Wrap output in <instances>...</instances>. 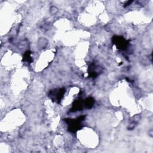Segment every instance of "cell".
Masks as SVG:
<instances>
[{
	"label": "cell",
	"instance_id": "3",
	"mask_svg": "<svg viewBox=\"0 0 153 153\" xmlns=\"http://www.w3.org/2000/svg\"><path fill=\"white\" fill-rule=\"evenodd\" d=\"M65 93V89L64 88H60L50 90L48 96L53 102H56L59 103L63 98Z\"/></svg>",
	"mask_w": 153,
	"mask_h": 153
},
{
	"label": "cell",
	"instance_id": "6",
	"mask_svg": "<svg viewBox=\"0 0 153 153\" xmlns=\"http://www.w3.org/2000/svg\"><path fill=\"white\" fill-rule=\"evenodd\" d=\"M95 103L94 99L92 97H88L84 100V105L87 109H91Z\"/></svg>",
	"mask_w": 153,
	"mask_h": 153
},
{
	"label": "cell",
	"instance_id": "5",
	"mask_svg": "<svg viewBox=\"0 0 153 153\" xmlns=\"http://www.w3.org/2000/svg\"><path fill=\"white\" fill-rule=\"evenodd\" d=\"M97 66L94 63H91L89 66L88 72L90 77L94 79L98 76L99 71L97 70Z\"/></svg>",
	"mask_w": 153,
	"mask_h": 153
},
{
	"label": "cell",
	"instance_id": "7",
	"mask_svg": "<svg viewBox=\"0 0 153 153\" xmlns=\"http://www.w3.org/2000/svg\"><path fill=\"white\" fill-rule=\"evenodd\" d=\"M31 51L29 50L26 51L23 56V61L26 62L27 63H32V59L31 57Z\"/></svg>",
	"mask_w": 153,
	"mask_h": 153
},
{
	"label": "cell",
	"instance_id": "8",
	"mask_svg": "<svg viewBox=\"0 0 153 153\" xmlns=\"http://www.w3.org/2000/svg\"><path fill=\"white\" fill-rule=\"evenodd\" d=\"M133 2V1H128L126 4H125V5H124V7H126L127 6H128V5H130V4H131Z\"/></svg>",
	"mask_w": 153,
	"mask_h": 153
},
{
	"label": "cell",
	"instance_id": "1",
	"mask_svg": "<svg viewBox=\"0 0 153 153\" xmlns=\"http://www.w3.org/2000/svg\"><path fill=\"white\" fill-rule=\"evenodd\" d=\"M85 115H81L75 119L65 118L64 121L68 124V131L72 133H75L78 130L81 129L82 125L81 123L85 120Z\"/></svg>",
	"mask_w": 153,
	"mask_h": 153
},
{
	"label": "cell",
	"instance_id": "4",
	"mask_svg": "<svg viewBox=\"0 0 153 153\" xmlns=\"http://www.w3.org/2000/svg\"><path fill=\"white\" fill-rule=\"evenodd\" d=\"M84 101L82 99H78L75 100L72 104V106L70 109V112H74L78 111H81L83 109Z\"/></svg>",
	"mask_w": 153,
	"mask_h": 153
},
{
	"label": "cell",
	"instance_id": "2",
	"mask_svg": "<svg viewBox=\"0 0 153 153\" xmlns=\"http://www.w3.org/2000/svg\"><path fill=\"white\" fill-rule=\"evenodd\" d=\"M112 42L120 50H126L129 45V40L126 39L121 36H114Z\"/></svg>",
	"mask_w": 153,
	"mask_h": 153
}]
</instances>
